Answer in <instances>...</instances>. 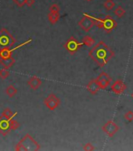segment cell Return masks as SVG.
Instances as JSON below:
<instances>
[{
	"mask_svg": "<svg viewBox=\"0 0 133 151\" xmlns=\"http://www.w3.org/2000/svg\"><path fill=\"white\" fill-rule=\"evenodd\" d=\"M35 0H26L25 5H27L28 7H31L35 4Z\"/></svg>",
	"mask_w": 133,
	"mask_h": 151,
	"instance_id": "28",
	"label": "cell"
},
{
	"mask_svg": "<svg viewBox=\"0 0 133 151\" xmlns=\"http://www.w3.org/2000/svg\"><path fill=\"white\" fill-rule=\"evenodd\" d=\"M16 42V40L7 29L3 28L0 30V49L3 47L11 48Z\"/></svg>",
	"mask_w": 133,
	"mask_h": 151,
	"instance_id": "3",
	"label": "cell"
},
{
	"mask_svg": "<svg viewBox=\"0 0 133 151\" xmlns=\"http://www.w3.org/2000/svg\"><path fill=\"white\" fill-rule=\"evenodd\" d=\"M114 14L117 17H122L124 16V14H125V10H124L122 6H117L116 9H115V12H114Z\"/></svg>",
	"mask_w": 133,
	"mask_h": 151,
	"instance_id": "21",
	"label": "cell"
},
{
	"mask_svg": "<svg viewBox=\"0 0 133 151\" xmlns=\"http://www.w3.org/2000/svg\"><path fill=\"white\" fill-rule=\"evenodd\" d=\"M89 56L100 67H104L114 58L115 52L103 41H100L89 50Z\"/></svg>",
	"mask_w": 133,
	"mask_h": 151,
	"instance_id": "1",
	"label": "cell"
},
{
	"mask_svg": "<svg viewBox=\"0 0 133 151\" xmlns=\"http://www.w3.org/2000/svg\"><path fill=\"white\" fill-rule=\"evenodd\" d=\"M83 150L85 151H93L95 150V147H94L92 144L90 143V142H88L83 146Z\"/></svg>",
	"mask_w": 133,
	"mask_h": 151,
	"instance_id": "26",
	"label": "cell"
},
{
	"mask_svg": "<svg viewBox=\"0 0 133 151\" xmlns=\"http://www.w3.org/2000/svg\"><path fill=\"white\" fill-rule=\"evenodd\" d=\"M41 146L29 133L26 134L15 146L16 151H38Z\"/></svg>",
	"mask_w": 133,
	"mask_h": 151,
	"instance_id": "2",
	"label": "cell"
},
{
	"mask_svg": "<svg viewBox=\"0 0 133 151\" xmlns=\"http://www.w3.org/2000/svg\"><path fill=\"white\" fill-rule=\"evenodd\" d=\"M82 44L85 45L88 47H92L95 45V40L90 35H85L82 39Z\"/></svg>",
	"mask_w": 133,
	"mask_h": 151,
	"instance_id": "18",
	"label": "cell"
},
{
	"mask_svg": "<svg viewBox=\"0 0 133 151\" xmlns=\"http://www.w3.org/2000/svg\"><path fill=\"white\" fill-rule=\"evenodd\" d=\"M102 130L106 134L111 138L119 131V126L113 120H108L105 124L103 125Z\"/></svg>",
	"mask_w": 133,
	"mask_h": 151,
	"instance_id": "7",
	"label": "cell"
},
{
	"mask_svg": "<svg viewBox=\"0 0 133 151\" xmlns=\"http://www.w3.org/2000/svg\"><path fill=\"white\" fill-rule=\"evenodd\" d=\"M60 99L56 96V94H50L44 99L45 106L49 109V110L53 111L56 108H58L60 105Z\"/></svg>",
	"mask_w": 133,
	"mask_h": 151,
	"instance_id": "6",
	"label": "cell"
},
{
	"mask_svg": "<svg viewBox=\"0 0 133 151\" xmlns=\"http://www.w3.org/2000/svg\"><path fill=\"white\" fill-rule=\"evenodd\" d=\"M42 80L38 76H31V77L29 78V80L27 82V84L29 86V87L31 89L34 90V91L37 90L42 85Z\"/></svg>",
	"mask_w": 133,
	"mask_h": 151,
	"instance_id": "12",
	"label": "cell"
},
{
	"mask_svg": "<svg viewBox=\"0 0 133 151\" xmlns=\"http://www.w3.org/2000/svg\"><path fill=\"white\" fill-rule=\"evenodd\" d=\"M60 17V12H49L48 14V20L51 24H55L58 22Z\"/></svg>",
	"mask_w": 133,
	"mask_h": 151,
	"instance_id": "14",
	"label": "cell"
},
{
	"mask_svg": "<svg viewBox=\"0 0 133 151\" xmlns=\"http://www.w3.org/2000/svg\"><path fill=\"white\" fill-rule=\"evenodd\" d=\"M14 51L13 50L9 48V47H3L0 49V58L1 59H6L11 58L12 54Z\"/></svg>",
	"mask_w": 133,
	"mask_h": 151,
	"instance_id": "16",
	"label": "cell"
},
{
	"mask_svg": "<svg viewBox=\"0 0 133 151\" xmlns=\"http://www.w3.org/2000/svg\"><path fill=\"white\" fill-rule=\"evenodd\" d=\"M96 80L97 83H98L100 88L101 90H105L110 84V83L112 82V78L110 77L107 73L102 72L99 75L98 77L96 78Z\"/></svg>",
	"mask_w": 133,
	"mask_h": 151,
	"instance_id": "8",
	"label": "cell"
},
{
	"mask_svg": "<svg viewBox=\"0 0 133 151\" xmlns=\"http://www.w3.org/2000/svg\"><path fill=\"white\" fill-rule=\"evenodd\" d=\"M9 72L6 68H2L0 69V79L1 80H6L9 77Z\"/></svg>",
	"mask_w": 133,
	"mask_h": 151,
	"instance_id": "22",
	"label": "cell"
},
{
	"mask_svg": "<svg viewBox=\"0 0 133 151\" xmlns=\"http://www.w3.org/2000/svg\"><path fill=\"white\" fill-rule=\"evenodd\" d=\"M16 115H17V112L13 113L11 111V109L9 108H5L4 109H3V111H2L1 116L6 118V119H8V120H12V119H14Z\"/></svg>",
	"mask_w": 133,
	"mask_h": 151,
	"instance_id": "17",
	"label": "cell"
},
{
	"mask_svg": "<svg viewBox=\"0 0 133 151\" xmlns=\"http://www.w3.org/2000/svg\"><path fill=\"white\" fill-rule=\"evenodd\" d=\"M86 1H88V2H91L92 0H86Z\"/></svg>",
	"mask_w": 133,
	"mask_h": 151,
	"instance_id": "29",
	"label": "cell"
},
{
	"mask_svg": "<svg viewBox=\"0 0 133 151\" xmlns=\"http://www.w3.org/2000/svg\"><path fill=\"white\" fill-rule=\"evenodd\" d=\"M100 90V87H99L98 83L96 82V79L95 80H91L90 82L87 84V91L92 94H96L99 92V91Z\"/></svg>",
	"mask_w": 133,
	"mask_h": 151,
	"instance_id": "13",
	"label": "cell"
},
{
	"mask_svg": "<svg viewBox=\"0 0 133 151\" xmlns=\"http://www.w3.org/2000/svg\"><path fill=\"white\" fill-rule=\"evenodd\" d=\"M15 64V59L11 57L9 58L6 59H1L0 58V65L3 66V68H6V69H9L14 65Z\"/></svg>",
	"mask_w": 133,
	"mask_h": 151,
	"instance_id": "15",
	"label": "cell"
},
{
	"mask_svg": "<svg viewBox=\"0 0 133 151\" xmlns=\"http://www.w3.org/2000/svg\"><path fill=\"white\" fill-rule=\"evenodd\" d=\"M127 86L126 84L124 83V82H123L122 80H117L115 81L112 85H111V87L110 89L114 93L117 94H122L124 93V91L126 90Z\"/></svg>",
	"mask_w": 133,
	"mask_h": 151,
	"instance_id": "11",
	"label": "cell"
},
{
	"mask_svg": "<svg viewBox=\"0 0 133 151\" xmlns=\"http://www.w3.org/2000/svg\"><path fill=\"white\" fill-rule=\"evenodd\" d=\"M60 7L56 3L52 4L49 7V12H60Z\"/></svg>",
	"mask_w": 133,
	"mask_h": 151,
	"instance_id": "25",
	"label": "cell"
},
{
	"mask_svg": "<svg viewBox=\"0 0 133 151\" xmlns=\"http://www.w3.org/2000/svg\"><path fill=\"white\" fill-rule=\"evenodd\" d=\"M117 26V21L113 18L110 15L106 16L103 18V29L107 33L111 32Z\"/></svg>",
	"mask_w": 133,
	"mask_h": 151,
	"instance_id": "9",
	"label": "cell"
},
{
	"mask_svg": "<svg viewBox=\"0 0 133 151\" xmlns=\"http://www.w3.org/2000/svg\"><path fill=\"white\" fill-rule=\"evenodd\" d=\"M21 124H19L18 121H16V120H14V119H12L10 120V127H11V131H15V130L18 129L19 127H20Z\"/></svg>",
	"mask_w": 133,
	"mask_h": 151,
	"instance_id": "23",
	"label": "cell"
},
{
	"mask_svg": "<svg viewBox=\"0 0 133 151\" xmlns=\"http://www.w3.org/2000/svg\"><path fill=\"white\" fill-rule=\"evenodd\" d=\"M10 120L0 116V134L2 136H6L11 132Z\"/></svg>",
	"mask_w": 133,
	"mask_h": 151,
	"instance_id": "10",
	"label": "cell"
},
{
	"mask_svg": "<svg viewBox=\"0 0 133 151\" xmlns=\"http://www.w3.org/2000/svg\"><path fill=\"white\" fill-rule=\"evenodd\" d=\"M82 45V42H78V40L75 36H70L63 45V47L70 55H74L78 51Z\"/></svg>",
	"mask_w": 133,
	"mask_h": 151,
	"instance_id": "4",
	"label": "cell"
},
{
	"mask_svg": "<svg viewBox=\"0 0 133 151\" xmlns=\"http://www.w3.org/2000/svg\"><path fill=\"white\" fill-rule=\"evenodd\" d=\"M78 24L82 30L88 32L91 30L93 26H95L94 17L90 16L89 14H87L86 13H85L83 17L78 22Z\"/></svg>",
	"mask_w": 133,
	"mask_h": 151,
	"instance_id": "5",
	"label": "cell"
},
{
	"mask_svg": "<svg viewBox=\"0 0 133 151\" xmlns=\"http://www.w3.org/2000/svg\"><path fill=\"white\" fill-rule=\"evenodd\" d=\"M15 4L17 6L20 8H22V7L24 6V5H25V2L26 0H13Z\"/></svg>",
	"mask_w": 133,
	"mask_h": 151,
	"instance_id": "27",
	"label": "cell"
},
{
	"mask_svg": "<svg viewBox=\"0 0 133 151\" xmlns=\"http://www.w3.org/2000/svg\"><path fill=\"white\" fill-rule=\"evenodd\" d=\"M6 93L9 98H14L17 94V89L14 85H9L6 89Z\"/></svg>",
	"mask_w": 133,
	"mask_h": 151,
	"instance_id": "19",
	"label": "cell"
},
{
	"mask_svg": "<svg viewBox=\"0 0 133 151\" xmlns=\"http://www.w3.org/2000/svg\"><path fill=\"white\" fill-rule=\"evenodd\" d=\"M124 119L126 120H128L129 122H131L133 120V112L132 111H128L127 113H125L124 116Z\"/></svg>",
	"mask_w": 133,
	"mask_h": 151,
	"instance_id": "24",
	"label": "cell"
},
{
	"mask_svg": "<svg viewBox=\"0 0 133 151\" xmlns=\"http://www.w3.org/2000/svg\"><path fill=\"white\" fill-rule=\"evenodd\" d=\"M131 96H132V99H133V93H132V94Z\"/></svg>",
	"mask_w": 133,
	"mask_h": 151,
	"instance_id": "30",
	"label": "cell"
},
{
	"mask_svg": "<svg viewBox=\"0 0 133 151\" xmlns=\"http://www.w3.org/2000/svg\"><path fill=\"white\" fill-rule=\"evenodd\" d=\"M103 6L107 10H111L115 6V2L113 0H106L103 3Z\"/></svg>",
	"mask_w": 133,
	"mask_h": 151,
	"instance_id": "20",
	"label": "cell"
}]
</instances>
